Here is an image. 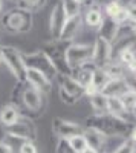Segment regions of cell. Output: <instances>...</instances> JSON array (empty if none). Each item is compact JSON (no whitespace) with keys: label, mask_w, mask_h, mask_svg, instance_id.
<instances>
[{"label":"cell","mask_w":136,"mask_h":153,"mask_svg":"<svg viewBox=\"0 0 136 153\" xmlns=\"http://www.w3.org/2000/svg\"><path fill=\"white\" fill-rule=\"evenodd\" d=\"M92 54H93V43H75V42L70 43L66 52V63L70 72L73 69L90 63Z\"/></svg>","instance_id":"7"},{"label":"cell","mask_w":136,"mask_h":153,"mask_svg":"<svg viewBox=\"0 0 136 153\" xmlns=\"http://www.w3.org/2000/svg\"><path fill=\"white\" fill-rule=\"evenodd\" d=\"M64 22H66V16H64V11L61 8V3L58 0L51 11V16H49V32H51L52 38L60 37V32L63 29Z\"/></svg>","instance_id":"15"},{"label":"cell","mask_w":136,"mask_h":153,"mask_svg":"<svg viewBox=\"0 0 136 153\" xmlns=\"http://www.w3.org/2000/svg\"><path fill=\"white\" fill-rule=\"evenodd\" d=\"M86 127H92V129L101 132L104 136H122V138H129L130 132L135 126H130L124 123L122 120L113 117L112 113H101V115H90L86 120Z\"/></svg>","instance_id":"1"},{"label":"cell","mask_w":136,"mask_h":153,"mask_svg":"<svg viewBox=\"0 0 136 153\" xmlns=\"http://www.w3.org/2000/svg\"><path fill=\"white\" fill-rule=\"evenodd\" d=\"M44 97H46L44 94H41L40 91H37V89H34L29 84L24 83L23 91H21L20 104H18V110L21 113V117L34 120V117L43 113L44 101H46Z\"/></svg>","instance_id":"3"},{"label":"cell","mask_w":136,"mask_h":153,"mask_svg":"<svg viewBox=\"0 0 136 153\" xmlns=\"http://www.w3.org/2000/svg\"><path fill=\"white\" fill-rule=\"evenodd\" d=\"M2 28L9 34H28L34 26V14L20 6H14L3 12Z\"/></svg>","instance_id":"2"},{"label":"cell","mask_w":136,"mask_h":153,"mask_svg":"<svg viewBox=\"0 0 136 153\" xmlns=\"http://www.w3.org/2000/svg\"><path fill=\"white\" fill-rule=\"evenodd\" d=\"M119 29H121V25H119L115 19L104 17V19H103V23H101V26L96 29V32H98L96 37H100V38H103V40L109 42L110 45H113L115 40L118 38Z\"/></svg>","instance_id":"13"},{"label":"cell","mask_w":136,"mask_h":153,"mask_svg":"<svg viewBox=\"0 0 136 153\" xmlns=\"http://www.w3.org/2000/svg\"><path fill=\"white\" fill-rule=\"evenodd\" d=\"M58 97L61 100V103H64L66 106H75L78 103V100H75L73 97H70L69 94H66L61 87H58Z\"/></svg>","instance_id":"32"},{"label":"cell","mask_w":136,"mask_h":153,"mask_svg":"<svg viewBox=\"0 0 136 153\" xmlns=\"http://www.w3.org/2000/svg\"><path fill=\"white\" fill-rule=\"evenodd\" d=\"M103 19H104V12H103V8L98 6V5H90L86 8V12L83 14V22L86 26H89L92 29H98L103 23Z\"/></svg>","instance_id":"16"},{"label":"cell","mask_w":136,"mask_h":153,"mask_svg":"<svg viewBox=\"0 0 136 153\" xmlns=\"http://www.w3.org/2000/svg\"><path fill=\"white\" fill-rule=\"evenodd\" d=\"M5 135L8 138L20 139V141H34L37 139V127L34 120L21 117L16 124H12L9 127H5Z\"/></svg>","instance_id":"8"},{"label":"cell","mask_w":136,"mask_h":153,"mask_svg":"<svg viewBox=\"0 0 136 153\" xmlns=\"http://www.w3.org/2000/svg\"><path fill=\"white\" fill-rule=\"evenodd\" d=\"M109 2H113V0H92V3L93 5H98V6H104V5H107ZM118 2H119V0H118Z\"/></svg>","instance_id":"35"},{"label":"cell","mask_w":136,"mask_h":153,"mask_svg":"<svg viewBox=\"0 0 136 153\" xmlns=\"http://www.w3.org/2000/svg\"><path fill=\"white\" fill-rule=\"evenodd\" d=\"M130 28H132V32H133V35L136 37V22H130Z\"/></svg>","instance_id":"39"},{"label":"cell","mask_w":136,"mask_h":153,"mask_svg":"<svg viewBox=\"0 0 136 153\" xmlns=\"http://www.w3.org/2000/svg\"><path fill=\"white\" fill-rule=\"evenodd\" d=\"M86 141H87V146L98 150V152H104V147H106V139L107 136H104L101 132H98L92 127H84V132H83Z\"/></svg>","instance_id":"17"},{"label":"cell","mask_w":136,"mask_h":153,"mask_svg":"<svg viewBox=\"0 0 136 153\" xmlns=\"http://www.w3.org/2000/svg\"><path fill=\"white\" fill-rule=\"evenodd\" d=\"M109 75L106 74V71L103 68H95L93 69V78H92V84L98 89V91H103L104 86L109 83Z\"/></svg>","instance_id":"25"},{"label":"cell","mask_w":136,"mask_h":153,"mask_svg":"<svg viewBox=\"0 0 136 153\" xmlns=\"http://www.w3.org/2000/svg\"><path fill=\"white\" fill-rule=\"evenodd\" d=\"M24 83L29 84L34 89H37V91H40L44 95L51 92V89L54 86V81L51 78H47L44 74H41L38 71H32V69L26 71V78H24Z\"/></svg>","instance_id":"11"},{"label":"cell","mask_w":136,"mask_h":153,"mask_svg":"<svg viewBox=\"0 0 136 153\" xmlns=\"http://www.w3.org/2000/svg\"><path fill=\"white\" fill-rule=\"evenodd\" d=\"M61 8L64 11L66 19H72V17H78L83 14V5H80L75 0H60Z\"/></svg>","instance_id":"23"},{"label":"cell","mask_w":136,"mask_h":153,"mask_svg":"<svg viewBox=\"0 0 136 153\" xmlns=\"http://www.w3.org/2000/svg\"><path fill=\"white\" fill-rule=\"evenodd\" d=\"M124 8L118 0H113V2H109L107 5L103 6V12H104V17H110V19H115L118 16V12Z\"/></svg>","instance_id":"27"},{"label":"cell","mask_w":136,"mask_h":153,"mask_svg":"<svg viewBox=\"0 0 136 153\" xmlns=\"http://www.w3.org/2000/svg\"><path fill=\"white\" fill-rule=\"evenodd\" d=\"M18 153H38V149L34 141H23L18 147Z\"/></svg>","instance_id":"31"},{"label":"cell","mask_w":136,"mask_h":153,"mask_svg":"<svg viewBox=\"0 0 136 153\" xmlns=\"http://www.w3.org/2000/svg\"><path fill=\"white\" fill-rule=\"evenodd\" d=\"M57 80H58V86L63 89L66 94H69L70 97H73L75 100L80 101L84 97V87L75 78H73L70 74H67V75H58Z\"/></svg>","instance_id":"14"},{"label":"cell","mask_w":136,"mask_h":153,"mask_svg":"<svg viewBox=\"0 0 136 153\" xmlns=\"http://www.w3.org/2000/svg\"><path fill=\"white\" fill-rule=\"evenodd\" d=\"M46 3H47V0H17V6L32 12V14L41 11L46 6Z\"/></svg>","instance_id":"24"},{"label":"cell","mask_w":136,"mask_h":153,"mask_svg":"<svg viewBox=\"0 0 136 153\" xmlns=\"http://www.w3.org/2000/svg\"><path fill=\"white\" fill-rule=\"evenodd\" d=\"M2 11H3V2L0 0V12H2Z\"/></svg>","instance_id":"41"},{"label":"cell","mask_w":136,"mask_h":153,"mask_svg":"<svg viewBox=\"0 0 136 153\" xmlns=\"http://www.w3.org/2000/svg\"><path fill=\"white\" fill-rule=\"evenodd\" d=\"M135 49H136V48H135Z\"/></svg>","instance_id":"47"},{"label":"cell","mask_w":136,"mask_h":153,"mask_svg":"<svg viewBox=\"0 0 136 153\" xmlns=\"http://www.w3.org/2000/svg\"><path fill=\"white\" fill-rule=\"evenodd\" d=\"M129 139H130L132 143H135V144H136V126L132 129V132H130V135H129Z\"/></svg>","instance_id":"36"},{"label":"cell","mask_w":136,"mask_h":153,"mask_svg":"<svg viewBox=\"0 0 136 153\" xmlns=\"http://www.w3.org/2000/svg\"><path fill=\"white\" fill-rule=\"evenodd\" d=\"M127 8V16H129V22H136V3H132Z\"/></svg>","instance_id":"33"},{"label":"cell","mask_w":136,"mask_h":153,"mask_svg":"<svg viewBox=\"0 0 136 153\" xmlns=\"http://www.w3.org/2000/svg\"><path fill=\"white\" fill-rule=\"evenodd\" d=\"M103 153H107V152H103Z\"/></svg>","instance_id":"45"},{"label":"cell","mask_w":136,"mask_h":153,"mask_svg":"<svg viewBox=\"0 0 136 153\" xmlns=\"http://www.w3.org/2000/svg\"><path fill=\"white\" fill-rule=\"evenodd\" d=\"M83 14L78 16V17H72V19H66L64 25H63V29L60 32V40L63 42H69V43H73L75 38L78 37V34L81 32V28H83Z\"/></svg>","instance_id":"12"},{"label":"cell","mask_w":136,"mask_h":153,"mask_svg":"<svg viewBox=\"0 0 136 153\" xmlns=\"http://www.w3.org/2000/svg\"><path fill=\"white\" fill-rule=\"evenodd\" d=\"M0 153H14L12 146L6 141H0Z\"/></svg>","instance_id":"34"},{"label":"cell","mask_w":136,"mask_h":153,"mask_svg":"<svg viewBox=\"0 0 136 153\" xmlns=\"http://www.w3.org/2000/svg\"><path fill=\"white\" fill-rule=\"evenodd\" d=\"M70 46L69 42H63L60 38H52L49 42H44L41 46V51L46 54V57L51 60L58 75H67L70 74V69L66 63V52Z\"/></svg>","instance_id":"4"},{"label":"cell","mask_w":136,"mask_h":153,"mask_svg":"<svg viewBox=\"0 0 136 153\" xmlns=\"http://www.w3.org/2000/svg\"><path fill=\"white\" fill-rule=\"evenodd\" d=\"M133 76H135V80H136V74H133Z\"/></svg>","instance_id":"43"},{"label":"cell","mask_w":136,"mask_h":153,"mask_svg":"<svg viewBox=\"0 0 136 153\" xmlns=\"http://www.w3.org/2000/svg\"><path fill=\"white\" fill-rule=\"evenodd\" d=\"M135 152H136V144L132 143L130 139L127 138V139H124V141H122V144H121L113 153H135Z\"/></svg>","instance_id":"29"},{"label":"cell","mask_w":136,"mask_h":153,"mask_svg":"<svg viewBox=\"0 0 136 153\" xmlns=\"http://www.w3.org/2000/svg\"><path fill=\"white\" fill-rule=\"evenodd\" d=\"M81 153H101V152H98V150H95V149H92V147H87L84 152H81Z\"/></svg>","instance_id":"38"},{"label":"cell","mask_w":136,"mask_h":153,"mask_svg":"<svg viewBox=\"0 0 136 153\" xmlns=\"http://www.w3.org/2000/svg\"><path fill=\"white\" fill-rule=\"evenodd\" d=\"M135 153H136V152H135Z\"/></svg>","instance_id":"46"},{"label":"cell","mask_w":136,"mask_h":153,"mask_svg":"<svg viewBox=\"0 0 136 153\" xmlns=\"http://www.w3.org/2000/svg\"><path fill=\"white\" fill-rule=\"evenodd\" d=\"M2 63L17 81H24L28 69L20 49H17L16 46H2Z\"/></svg>","instance_id":"5"},{"label":"cell","mask_w":136,"mask_h":153,"mask_svg":"<svg viewBox=\"0 0 136 153\" xmlns=\"http://www.w3.org/2000/svg\"><path fill=\"white\" fill-rule=\"evenodd\" d=\"M75 2H78V3L83 5V6H84V5H87L89 2H90V5H92V0H75Z\"/></svg>","instance_id":"40"},{"label":"cell","mask_w":136,"mask_h":153,"mask_svg":"<svg viewBox=\"0 0 136 153\" xmlns=\"http://www.w3.org/2000/svg\"><path fill=\"white\" fill-rule=\"evenodd\" d=\"M20 118H21V113L14 104L9 103L0 109V124L3 127H9L12 124H16Z\"/></svg>","instance_id":"19"},{"label":"cell","mask_w":136,"mask_h":153,"mask_svg":"<svg viewBox=\"0 0 136 153\" xmlns=\"http://www.w3.org/2000/svg\"><path fill=\"white\" fill-rule=\"evenodd\" d=\"M119 3H121L122 6H129V5L135 3V0H119Z\"/></svg>","instance_id":"37"},{"label":"cell","mask_w":136,"mask_h":153,"mask_svg":"<svg viewBox=\"0 0 136 153\" xmlns=\"http://www.w3.org/2000/svg\"><path fill=\"white\" fill-rule=\"evenodd\" d=\"M135 117H136V109H135Z\"/></svg>","instance_id":"44"},{"label":"cell","mask_w":136,"mask_h":153,"mask_svg":"<svg viewBox=\"0 0 136 153\" xmlns=\"http://www.w3.org/2000/svg\"><path fill=\"white\" fill-rule=\"evenodd\" d=\"M0 63H2V46H0Z\"/></svg>","instance_id":"42"},{"label":"cell","mask_w":136,"mask_h":153,"mask_svg":"<svg viewBox=\"0 0 136 153\" xmlns=\"http://www.w3.org/2000/svg\"><path fill=\"white\" fill-rule=\"evenodd\" d=\"M121 101L124 103V106L129 112L135 113V109H136V92L135 91H130L129 89V91L121 97Z\"/></svg>","instance_id":"28"},{"label":"cell","mask_w":136,"mask_h":153,"mask_svg":"<svg viewBox=\"0 0 136 153\" xmlns=\"http://www.w3.org/2000/svg\"><path fill=\"white\" fill-rule=\"evenodd\" d=\"M52 132L58 139H70L72 136L83 135L84 126L75 121H69V120L57 117L52 120Z\"/></svg>","instance_id":"9"},{"label":"cell","mask_w":136,"mask_h":153,"mask_svg":"<svg viewBox=\"0 0 136 153\" xmlns=\"http://www.w3.org/2000/svg\"><path fill=\"white\" fill-rule=\"evenodd\" d=\"M67 141H69L70 147L73 149V152H75V153H81V152H84L86 149L89 147L87 146V141H86V138H84V135L72 136L70 139H67Z\"/></svg>","instance_id":"26"},{"label":"cell","mask_w":136,"mask_h":153,"mask_svg":"<svg viewBox=\"0 0 136 153\" xmlns=\"http://www.w3.org/2000/svg\"><path fill=\"white\" fill-rule=\"evenodd\" d=\"M93 69L95 66L92 65V63H87V65H84L81 68H77V69H73L70 72V75L75 78L84 89L90 86L92 84V78H93Z\"/></svg>","instance_id":"18"},{"label":"cell","mask_w":136,"mask_h":153,"mask_svg":"<svg viewBox=\"0 0 136 153\" xmlns=\"http://www.w3.org/2000/svg\"><path fill=\"white\" fill-rule=\"evenodd\" d=\"M129 91V86H127V83H126V80H109V83L104 86V89H103V94L106 95V97H122L126 92Z\"/></svg>","instance_id":"20"},{"label":"cell","mask_w":136,"mask_h":153,"mask_svg":"<svg viewBox=\"0 0 136 153\" xmlns=\"http://www.w3.org/2000/svg\"><path fill=\"white\" fill-rule=\"evenodd\" d=\"M55 153H75V152L70 147L67 139H58L57 147H55Z\"/></svg>","instance_id":"30"},{"label":"cell","mask_w":136,"mask_h":153,"mask_svg":"<svg viewBox=\"0 0 136 153\" xmlns=\"http://www.w3.org/2000/svg\"><path fill=\"white\" fill-rule=\"evenodd\" d=\"M23 60H24V65H26V69L38 71V72L44 74L47 78H51L52 81L57 80L58 74H57L54 65L51 63V60L46 57V54L41 49L32 51V52H23Z\"/></svg>","instance_id":"6"},{"label":"cell","mask_w":136,"mask_h":153,"mask_svg":"<svg viewBox=\"0 0 136 153\" xmlns=\"http://www.w3.org/2000/svg\"><path fill=\"white\" fill-rule=\"evenodd\" d=\"M103 69L106 71V74L109 75L110 80H124L126 76H127V74H129V71L122 66L119 61H116V60H112Z\"/></svg>","instance_id":"22"},{"label":"cell","mask_w":136,"mask_h":153,"mask_svg":"<svg viewBox=\"0 0 136 153\" xmlns=\"http://www.w3.org/2000/svg\"><path fill=\"white\" fill-rule=\"evenodd\" d=\"M113 60V49L109 42L96 37L93 42V54H92V65L95 68H106Z\"/></svg>","instance_id":"10"},{"label":"cell","mask_w":136,"mask_h":153,"mask_svg":"<svg viewBox=\"0 0 136 153\" xmlns=\"http://www.w3.org/2000/svg\"><path fill=\"white\" fill-rule=\"evenodd\" d=\"M89 104L95 115L109 113V97H106L103 92H96L95 95L89 97Z\"/></svg>","instance_id":"21"}]
</instances>
